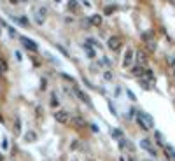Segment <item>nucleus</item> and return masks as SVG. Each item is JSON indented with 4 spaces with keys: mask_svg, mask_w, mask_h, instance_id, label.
<instances>
[{
    "mask_svg": "<svg viewBox=\"0 0 175 161\" xmlns=\"http://www.w3.org/2000/svg\"><path fill=\"white\" fill-rule=\"evenodd\" d=\"M86 44H90V46H96V48H100V42H98V40H95V39H88V40H86Z\"/></svg>",
    "mask_w": 175,
    "mask_h": 161,
    "instance_id": "obj_25",
    "label": "nucleus"
},
{
    "mask_svg": "<svg viewBox=\"0 0 175 161\" xmlns=\"http://www.w3.org/2000/svg\"><path fill=\"white\" fill-rule=\"evenodd\" d=\"M128 161H137V159H135V158H130V159H128Z\"/></svg>",
    "mask_w": 175,
    "mask_h": 161,
    "instance_id": "obj_39",
    "label": "nucleus"
},
{
    "mask_svg": "<svg viewBox=\"0 0 175 161\" xmlns=\"http://www.w3.org/2000/svg\"><path fill=\"white\" fill-rule=\"evenodd\" d=\"M0 161H4V156H2V154H0Z\"/></svg>",
    "mask_w": 175,
    "mask_h": 161,
    "instance_id": "obj_41",
    "label": "nucleus"
},
{
    "mask_svg": "<svg viewBox=\"0 0 175 161\" xmlns=\"http://www.w3.org/2000/svg\"><path fill=\"white\" fill-rule=\"evenodd\" d=\"M84 51H86L88 58H91V60H93V58H96V51H95V49L91 48L90 44H84Z\"/></svg>",
    "mask_w": 175,
    "mask_h": 161,
    "instance_id": "obj_13",
    "label": "nucleus"
},
{
    "mask_svg": "<svg viewBox=\"0 0 175 161\" xmlns=\"http://www.w3.org/2000/svg\"><path fill=\"white\" fill-rule=\"evenodd\" d=\"M107 46H109V49H111V51H119L121 46H123V40H121V37L112 35L111 39L107 40Z\"/></svg>",
    "mask_w": 175,
    "mask_h": 161,
    "instance_id": "obj_5",
    "label": "nucleus"
},
{
    "mask_svg": "<svg viewBox=\"0 0 175 161\" xmlns=\"http://www.w3.org/2000/svg\"><path fill=\"white\" fill-rule=\"evenodd\" d=\"M168 65H172L173 70H175V56H173V58H168Z\"/></svg>",
    "mask_w": 175,
    "mask_h": 161,
    "instance_id": "obj_34",
    "label": "nucleus"
},
{
    "mask_svg": "<svg viewBox=\"0 0 175 161\" xmlns=\"http://www.w3.org/2000/svg\"><path fill=\"white\" fill-rule=\"evenodd\" d=\"M142 161H152V159H149V158H145V159H142Z\"/></svg>",
    "mask_w": 175,
    "mask_h": 161,
    "instance_id": "obj_40",
    "label": "nucleus"
},
{
    "mask_svg": "<svg viewBox=\"0 0 175 161\" xmlns=\"http://www.w3.org/2000/svg\"><path fill=\"white\" fill-rule=\"evenodd\" d=\"M135 58H137V65H138V67H145V63H147V54H145L142 49L135 53Z\"/></svg>",
    "mask_w": 175,
    "mask_h": 161,
    "instance_id": "obj_10",
    "label": "nucleus"
},
{
    "mask_svg": "<svg viewBox=\"0 0 175 161\" xmlns=\"http://www.w3.org/2000/svg\"><path fill=\"white\" fill-rule=\"evenodd\" d=\"M128 144H130V140L121 139V140H119V149H128Z\"/></svg>",
    "mask_w": 175,
    "mask_h": 161,
    "instance_id": "obj_22",
    "label": "nucleus"
},
{
    "mask_svg": "<svg viewBox=\"0 0 175 161\" xmlns=\"http://www.w3.org/2000/svg\"><path fill=\"white\" fill-rule=\"evenodd\" d=\"M140 86H142L144 89H151V84H149L145 79H140Z\"/></svg>",
    "mask_w": 175,
    "mask_h": 161,
    "instance_id": "obj_26",
    "label": "nucleus"
},
{
    "mask_svg": "<svg viewBox=\"0 0 175 161\" xmlns=\"http://www.w3.org/2000/svg\"><path fill=\"white\" fill-rule=\"evenodd\" d=\"M0 77H2V68H0Z\"/></svg>",
    "mask_w": 175,
    "mask_h": 161,
    "instance_id": "obj_42",
    "label": "nucleus"
},
{
    "mask_svg": "<svg viewBox=\"0 0 175 161\" xmlns=\"http://www.w3.org/2000/svg\"><path fill=\"white\" fill-rule=\"evenodd\" d=\"M135 49H128L126 53H124V58H123V68H130L131 65H133V61H135Z\"/></svg>",
    "mask_w": 175,
    "mask_h": 161,
    "instance_id": "obj_4",
    "label": "nucleus"
},
{
    "mask_svg": "<svg viewBox=\"0 0 175 161\" xmlns=\"http://www.w3.org/2000/svg\"><path fill=\"white\" fill-rule=\"evenodd\" d=\"M14 128H16V133H21V121H19V119H16Z\"/></svg>",
    "mask_w": 175,
    "mask_h": 161,
    "instance_id": "obj_28",
    "label": "nucleus"
},
{
    "mask_svg": "<svg viewBox=\"0 0 175 161\" xmlns=\"http://www.w3.org/2000/svg\"><path fill=\"white\" fill-rule=\"evenodd\" d=\"M102 77H103V81L111 82V81H112V72H111V70H107V72H103V75H102Z\"/></svg>",
    "mask_w": 175,
    "mask_h": 161,
    "instance_id": "obj_19",
    "label": "nucleus"
},
{
    "mask_svg": "<svg viewBox=\"0 0 175 161\" xmlns=\"http://www.w3.org/2000/svg\"><path fill=\"white\" fill-rule=\"evenodd\" d=\"M90 21H91L93 26H100L102 23H103V18H102V14H93V16L90 18Z\"/></svg>",
    "mask_w": 175,
    "mask_h": 161,
    "instance_id": "obj_12",
    "label": "nucleus"
},
{
    "mask_svg": "<svg viewBox=\"0 0 175 161\" xmlns=\"http://www.w3.org/2000/svg\"><path fill=\"white\" fill-rule=\"evenodd\" d=\"M109 110H111L112 116H117V112H116V109H114V105H112V103H109Z\"/></svg>",
    "mask_w": 175,
    "mask_h": 161,
    "instance_id": "obj_31",
    "label": "nucleus"
},
{
    "mask_svg": "<svg viewBox=\"0 0 175 161\" xmlns=\"http://www.w3.org/2000/svg\"><path fill=\"white\" fill-rule=\"evenodd\" d=\"M54 119H56V123H60V124H67V123L72 121V116H70V112H69V110L60 109V110L54 112Z\"/></svg>",
    "mask_w": 175,
    "mask_h": 161,
    "instance_id": "obj_2",
    "label": "nucleus"
},
{
    "mask_svg": "<svg viewBox=\"0 0 175 161\" xmlns=\"http://www.w3.org/2000/svg\"><path fill=\"white\" fill-rule=\"evenodd\" d=\"M145 70H147L145 67H138V65H137V67H131V68H130V72L133 74V75H142V77H144V74H145Z\"/></svg>",
    "mask_w": 175,
    "mask_h": 161,
    "instance_id": "obj_11",
    "label": "nucleus"
},
{
    "mask_svg": "<svg viewBox=\"0 0 175 161\" xmlns=\"http://www.w3.org/2000/svg\"><path fill=\"white\" fill-rule=\"evenodd\" d=\"M81 25H82V28H91V26H93V25H91V21H90V18L82 19V23H81Z\"/></svg>",
    "mask_w": 175,
    "mask_h": 161,
    "instance_id": "obj_21",
    "label": "nucleus"
},
{
    "mask_svg": "<svg viewBox=\"0 0 175 161\" xmlns=\"http://www.w3.org/2000/svg\"><path fill=\"white\" fill-rule=\"evenodd\" d=\"M72 124H74L77 130H84V128H88V123H86V119H82L81 116H75V118H72Z\"/></svg>",
    "mask_w": 175,
    "mask_h": 161,
    "instance_id": "obj_9",
    "label": "nucleus"
},
{
    "mask_svg": "<svg viewBox=\"0 0 175 161\" xmlns=\"http://www.w3.org/2000/svg\"><path fill=\"white\" fill-rule=\"evenodd\" d=\"M140 147H142V149H145L151 156H158V151L154 149V145L151 144V140H149V139H142V140H140Z\"/></svg>",
    "mask_w": 175,
    "mask_h": 161,
    "instance_id": "obj_6",
    "label": "nucleus"
},
{
    "mask_svg": "<svg viewBox=\"0 0 175 161\" xmlns=\"http://www.w3.org/2000/svg\"><path fill=\"white\" fill-rule=\"evenodd\" d=\"M61 77H65V79H67V81H74V77H70L69 74H61Z\"/></svg>",
    "mask_w": 175,
    "mask_h": 161,
    "instance_id": "obj_37",
    "label": "nucleus"
},
{
    "mask_svg": "<svg viewBox=\"0 0 175 161\" xmlns=\"http://www.w3.org/2000/svg\"><path fill=\"white\" fill-rule=\"evenodd\" d=\"M77 7V2H69V9H75Z\"/></svg>",
    "mask_w": 175,
    "mask_h": 161,
    "instance_id": "obj_36",
    "label": "nucleus"
},
{
    "mask_svg": "<svg viewBox=\"0 0 175 161\" xmlns=\"http://www.w3.org/2000/svg\"><path fill=\"white\" fill-rule=\"evenodd\" d=\"M154 137H156V140H158L159 144H163V137H161V133H159V131H156V133H154Z\"/></svg>",
    "mask_w": 175,
    "mask_h": 161,
    "instance_id": "obj_30",
    "label": "nucleus"
},
{
    "mask_svg": "<svg viewBox=\"0 0 175 161\" xmlns=\"http://www.w3.org/2000/svg\"><path fill=\"white\" fill-rule=\"evenodd\" d=\"M0 68H2V72L7 70V63H5V60H0Z\"/></svg>",
    "mask_w": 175,
    "mask_h": 161,
    "instance_id": "obj_29",
    "label": "nucleus"
},
{
    "mask_svg": "<svg viewBox=\"0 0 175 161\" xmlns=\"http://www.w3.org/2000/svg\"><path fill=\"white\" fill-rule=\"evenodd\" d=\"M58 105H60V103H58V98L53 95V96H51V107H54V109H56Z\"/></svg>",
    "mask_w": 175,
    "mask_h": 161,
    "instance_id": "obj_27",
    "label": "nucleus"
},
{
    "mask_svg": "<svg viewBox=\"0 0 175 161\" xmlns=\"http://www.w3.org/2000/svg\"><path fill=\"white\" fill-rule=\"evenodd\" d=\"M14 21H16V23H19L21 26H28V21H26V18H14Z\"/></svg>",
    "mask_w": 175,
    "mask_h": 161,
    "instance_id": "obj_18",
    "label": "nucleus"
},
{
    "mask_svg": "<svg viewBox=\"0 0 175 161\" xmlns=\"http://www.w3.org/2000/svg\"><path fill=\"white\" fill-rule=\"evenodd\" d=\"M100 65H105V67H112V61L109 60V58H105V56H102V60H100Z\"/></svg>",
    "mask_w": 175,
    "mask_h": 161,
    "instance_id": "obj_20",
    "label": "nucleus"
},
{
    "mask_svg": "<svg viewBox=\"0 0 175 161\" xmlns=\"http://www.w3.org/2000/svg\"><path fill=\"white\" fill-rule=\"evenodd\" d=\"M79 145H81V142H79V140H72L70 149H72V151H77V149H79Z\"/></svg>",
    "mask_w": 175,
    "mask_h": 161,
    "instance_id": "obj_24",
    "label": "nucleus"
},
{
    "mask_svg": "<svg viewBox=\"0 0 175 161\" xmlns=\"http://www.w3.org/2000/svg\"><path fill=\"white\" fill-rule=\"evenodd\" d=\"M158 49V42L154 40V39H152V40H149L147 42V51H151V53H154Z\"/></svg>",
    "mask_w": 175,
    "mask_h": 161,
    "instance_id": "obj_15",
    "label": "nucleus"
},
{
    "mask_svg": "<svg viewBox=\"0 0 175 161\" xmlns=\"http://www.w3.org/2000/svg\"><path fill=\"white\" fill-rule=\"evenodd\" d=\"M114 7H116V5H109V7L105 9V12H107V14H111V12L114 11Z\"/></svg>",
    "mask_w": 175,
    "mask_h": 161,
    "instance_id": "obj_35",
    "label": "nucleus"
},
{
    "mask_svg": "<svg viewBox=\"0 0 175 161\" xmlns=\"http://www.w3.org/2000/svg\"><path fill=\"white\" fill-rule=\"evenodd\" d=\"M144 79H145V81H149V82H154V72L147 68V70H145V74H144Z\"/></svg>",
    "mask_w": 175,
    "mask_h": 161,
    "instance_id": "obj_16",
    "label": "nucleus"
},
{
    "mask_svg": "<svg viewBox=\"0 0 175 161\" xmlns=\"http://www.w3.org/2000/svg\"><path fill=\"white\" fill-rule=\"evenodd\" d=\"M74 93H75V96H77V98H79L81 102H84L86 105H91V98L88 96V95L84 93L82 89H79V88H74Z\"/></svg>",
    "mask_w": 175,
    "mask_h": 161,
    "instance_id": "obj_8",
    "label": "nucleus"
},
{
    "mask_svg": "<svg viewBox=\"0 0 175 161\" xmlns=\"http://www.w3.org/2000/svg\"><path fill=\"white\" fill-rule=\"evenodd\" d=\"M0 35H2V30H0Z\"/></svg>",
    "mask_w": 175,
    "mask_h": 161,
    "instance_id": "obj_44",
    "label": "nucleus"
},
{
    "mask_svg": "<svg viewBox=\"0 0 175 161\" xmlns=\"http://www.w3.org/2000/svg\"><path fill=\"white\" fill-rule=\"evenodd\" d=\"M137 123H138V126L144 131H149V130L154 128V119H152V116H151V114H147V112H138Z\"/></svg>",
    "mask_w": 175,
    "mask_h": 161,
    "instance_id": "obj_1",
    "label": "nucleus"
},
{
    "mask_svg": "<svg viewBox=\"0 0 175 161\" xmlns=\"http://www.w3.org/2000/svg\"><path fill=\"white\" fill-rule=\"evenodd\" d=\"M23 139H25V142H28V144H30V142H35V140H37V133H35V131H26V135L23 137Z\"/></svg>",
    "mask_w": 175,
    "mask_h": 161,
    "instance_id": "obj_14",
    "label": "nucleus"
},
{
    "mask_svg": "<svg viewBox=\"0 0 175 161\" xmlns=\"http://www.w3.org/2000/svg\"><path fill=\"white\" fill-rule=\"evenodd\" d=\"M112 137H114V139H117V140H121L123 139V130H119V128L112 130Z\"/></svg>",
    "mask_w": 175,
    "mask_h": 161,
    "instance_id": "obj_17",
    "label": "nucleus"
},
{
    "mask_svg": "<svg viewBox=\"0 0 175 161\" xmlns=\"http://www.w3.org/2000/svg\"><path fill=\"white\" fill-rule=\"evenodd\" d=\"M19 40H21V44H23L28 51H32V53H37V51H39V46H37L33 40H30V39H26V37H21Z\"/></svg>",
    "mask_w": 175,
    "mask_h": 161,
    "instance_id": "obj_7",
    "label": "nucleus"
},
{
    "mask_svg": "<svg viewBox=\"0 0 175 161\" xmlns=\"http://www.w3.org/2000/svg\"><path fill=\"white\" fill-rule=\"evenodd\" d=\"M46 16H47V7L46 5H40V7L35 9V23L37 25H44Z\"/></svg>",
    "mask_w": 175,
    "mask_h": 161,
    "instance_id": "obj_3",
    "label": "nucleus"
},
{
    "mask_svg": "<svg viewBox=\"0 0 175 161\" xmlns=\"http://www.w3.org/2000/svg\"><path fill=\"white\" fill-rule=\"evenodd\" d=\"M126 95H128V98H131V100H133V102H135V100H137V96H135V95H133V93H131V91H130V89H128V91H126Z\"/></svg>",
    "mask_w": 175,
    "mask_h": 161,
    "instance_id": "obj_33",
    "label": "nucleus"
},
{
    "mask_svg": "<svg viewBox=\"0 0 175 161\" xmlns=\"http://www.w3.org/2000/svg\"><path fill=\"white\" fill-rule=\"evenodd\" d=\"M173 77H175V70H173Z\"/></svg>",
    "mask_w": 175,
    "mask_h": 161,
    "instance_id": "obj_43",
    "label": "nucleus"
},
{
    "mask_svg": "<svg viewBox=\"0 0 175 161\" xmlns=\"http://www.w3.org/2000/svg\"><path fill=\"white\" fill-rule=\"evenodd\" d=\"M7 145H9V140H7L5 137H4V139H2V149H9Z\"/></svg>",
    "mask_w": 175,
    "mask_h": 161,
    "instance_id": "obj_32",
    "label": "nucleus"
},
{
    "mask_svg": "<svg viewBox=\"0 0 175 161\" xmlns=\"http://www.w3.org/2000/svg\"><path fill=\"white\" fill-rule=\"evenodd\" d=\"M119 161H126V158H124V156H121V158H119Z\"/></svg>",
    "mask_w": 175,
    "mask_h": 161,
    "instance_id": "obj_38",
    "label": "nucleus"
},
{
    "mask_svg": "<svg viewBox=\"0 0 175 161\" xmlns=\"http://www.w3.org/2000/svg\"><path fill=\"white\" fill-rule=\"evenodd\" d=\"M142 40H144L145 44H147L149 40H152V37H151V33H149V32H145V33H142Z\"/></svg>",
    "mask_w": 175,
    "mask_h": 161,
    "instance_id": "obj_23",
    "label": "nucleus"
}]
</instances>
